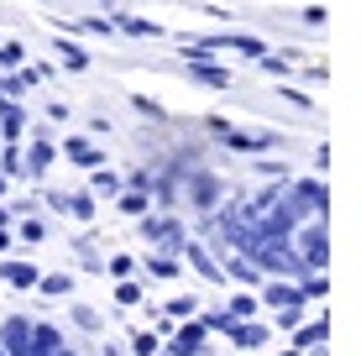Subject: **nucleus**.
I'll return each mask as SVG.
<instances>
[{"label":"nucleus","instance_id":"1","mask_svg":"<svg viewBox=\"0 0 361 356\" xmlns=\"http://www.w3.org/2000/svg\"><path fill=\"white\" fill-rule=\"evenodd\" d=\"M304 262L325 267V226H309L304 231Z\"/></svg>","mask_w":361,"mask_h":356},{"label":"nucleus","instance_id":"2","mask_svg":"<svg viewBox=\"0 0 361 356\" xmlns=\"http://www.w3.org/2000/svg\"><path fill=\"white\" fill-rule=\"evenodd\" d=\"M68 157H73V163H84V168H94L99 163V147L94 142H68Z\"/></svg>","mask_w":361,"mask_h":356}]
</instances>
